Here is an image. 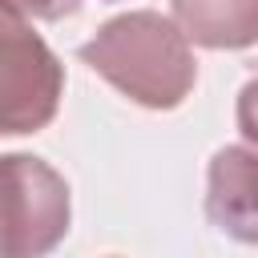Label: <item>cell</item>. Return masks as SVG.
Masks as SVG:
<instances>
[{"mask_svg":"<svg viewBox=\"0 0 258 258\" xmlns=\"http://www.w3.org/2000/svg\"><path fill=\"white\" fill-rule=\"evenodd\" d=\"M173 24L202 48L258 44V0H173Z\"/></svg>","mask_w":258,"mask_h":258,"instance_id":"5b68a950","label":"cell"},{"mask_svg":"<svg viewBox=\"0 0 258 258\" xmlns=\"http://www.w3.org/2000/svg\"><path fill=\"white\" fill-rule=\"evenodd\" d=\"M69 181L32 153L0 157V258H48L69 234Z\"/></svg>","mask_w":258,"mask_h":258,"instance_id":"7a4b0ae2","label":"cell"},{"mask_svg":"<svg viewBox=\"0 0 258 258\" xmlns=\"http://www.w3.org/2000/svg\"><path fill=\"white\" fill-rule=\"evenodd\" d=\"M81 60L145 109H177L198 81V60L185 32L149 8L101 24L81 44Z\"/></svg>","mask_w":258,"mask_h":258,"instance_id":"6da1fadb","label":"cell"},{"mask_svg":"<svg viewBox=\"0 0 258 258\" xmlns=\"http://www.w3.org/2000/svg\"><path fill=\"white\" fill-rule=\"evenodd\" d=\"M238 129H242L246 141L258 145V73H254V77L242 85V93H238Z\"/></svg>","mask_w":258,"mask_h":258,"instance_id":"52a82bcc","label":"cell"},{"mask_svg":"<svg viewBox=\"0 0 258 258\" xmlns=\"http://www.w3.org/2000/svg\"><path fill=\"white\" fill-rule=\"evenodd\" d=\"M254 73H258V64H254Z\"/></svg>","mask_w":258,"mask_h":258,"instance_id":"ba28073f","label":"cell"},{"mask_svg":"<svg viewBox=\"0 0 258 258\" xmlns=\"http://www.w3.org/2000/svg\"><path fill=\"white\" fill-rule=\"evenodd\" d=\"M4 8L20 12L24 20H60V16H73L81 8V0H0Z\"/></svg>","mask_w":258,"mask_h":258,"instance_id":"8992f818","label":"cell"},{"mask_svg":"<svg viewBox=\"0 0 258 258\" xmlns=\"http://www.w3.org/2000/svg\"><path fill=\"white\" fill-rule=\"evenodd\" d=\"M64 93V64L44 36L0 4V137L36 133L56 117Z\"/></svg>","mask_w":258,"mask_h":258,"instance_id":"3957f363","label":"cell"},{"mask_svg":"<svg viewBox=\"0 0 258 258\" xmlns=\"http://www.w3.org/2000/svg\"><path fill=\"white\" fill-rule=\"evenodd\" d=\"M206 214L226 238L258 246V149L226 145L214 153L206 173Z\"/></svg>","mask_w":258,"mask_h":258,"instance_id":"277c9868","label":"cell"}]
</instances>
